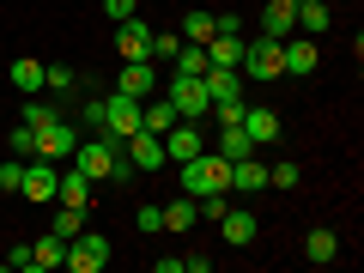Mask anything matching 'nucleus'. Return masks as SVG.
Returning <instances> with one entry per match:
<instances>
[{"label": "nucleus", "mask_w": 364, "mask_h": 273, "mask_svg": "<svg viewBox=\"0 0 364 273\" xmlns=\"http://www.w3.org/2000/svg\"><path fill=\"white\" fill-rule=\"evenodd\" d=\"M243 134H249V140H255V152H261V146H273V140H279V134H286V122H279V116H273V109H243Z\"/></svg>", "instance_id": "15"}, {"label": "nucleus", "mask_w": 364, "mask_h": 273, "mask_svg": "<svg viewBox=\"0 0 364 273\" xmlns=\"http://www.w3.org/2000/svg\"><path fill=\"white\" fill-rule=\"evenodd\" d=\"M122 158H128L134 170H164L170 158H164V140H158V134H128V140H122Z\"/></svg>", "instance_id": "10"}, {"label": "nucleus", "mask_w": 364, "mask_h": 273, "mask_svg": "<svg viewBox=\"0 0 364 273\" xmlns=\"http://www.w3.org/2000/svg\"><path fill=\"white\" fill-rule=\"evenodd\" d=\"M116 91H128V97H140V104H146V97L158 91V67H152V61H122Z\"/></svg>", "instance_id": "14"}, {"label": "nucleus", "mask_w": 364, "mask_h": 273, "mask_svg": "<svg viewBox=\"0 0 364 273\" xmlns=\"http://www.w3.org/2000/svg\"><path fill=\"white\" fill-rule=\"evenodd\" d=\"M164 97H170V109H176L182 122H207V109H213V97H207V79H200V73H170Z\"/></svg>", "instance_id": "3"}, {"label": "nucleus", "mask_w": 364, "mask_h": 273, "mask_svg": "<svg viewBox=\"0 0 364 273\" xmlns=\"http://www.w3.org/2000/svg\"><path fill=\"white\" fill-rule=\"evenodd\" d=\"M213 18H219V37H243V18L237 13H213Z\"/></svg>", "instance_id": "38"}, {"label": "nucleus", "mask_w": 364, "mask_h": 273, "mask_svg": "<svg viewBox=\"0 0 364 273\" xmlns=\"http://www.w3.org/2000/svg\"><path fill=\"white\" fill-rule=\"evenodd\" d=\"M200 213H195V195H182V200H164V231H195Z\"/></svg>", "instance_id": "22"}, {"label": "nucleus", "mask_w": 364, "mask_h": 273, "mask_svg": "<svg viewBox=\"0 0 364 273\" xmlns=\"http://www.w3.org/2000/svg\"><path fill=\"white\" fill-rule=\"evenodd\" d=\"M0 267H6V273H31V243H18L13 255H0Z\"/></svg>", "instance_id": "36"}, {"label": "nucleus", "mask_w": 364, "mask_h": 273, "mask_svg": "<svg viewBox=\"0 0 364 273\" xmlns=\"http://www.w3.org/2000/svg\"><path fill=\"white\" fill-rule=\"evenodd\" d=\"M207 152V134H200V122H170L164 128V158H176V164H188V158Z\"/></svg>", "instance_id": "7"}, {"label": "nucleus", "mask_w": 364, "mask_h": 273, "mask_svg": "<svg viewBox=\"0 0 364 273\" xmlns=\"http://www.w3.org/2000/svg\"><path fill=\"white\" fill-rule=\"evenodd\" d=\"M213 152H219V158H249L255 140L243 134V122H231V128H219V146H213Z\"/></svg>", "instance_id": "23"}, {"label": "nucleus", "mask_w": 364, "mask_h": 273, "mask_svg": "<svg viewBox=\"0 0 364 273\" xmlns=\"http://www.w3.org/2000/svg\"><path fill=\"white\" fill-rule=\"evenodd\" d=\"M237 73L243 79H255V85H267V79H279L286 73V43L279 37H243V61H237Z\"/></svg>", "instance_id": "2"}, {"label": "nucleus", "mask_w": 364, "mask_h": 273, "mask_svg": "<svg viewBox=\"0 0 364 273\" xmlns=\"http://www.w3.org/2000/svg\"><path fill=\"white\" fill-rule=\"evenodd\" d=\"M13 91L37 97V91H43V61H13Z\"/></svg>", "instance_id": "27"}, {"label": "nucleus", "mask_w": 364, "mask_h": 273, "mask_svg": "<svg viewBox=\"0 0 364 273\" xmlns=\"http://www.w3.org/2000/svg\"><path fill=\"white\" fill-rule=\"evenodd\" d=\"M170 73H207V43H182L176 61H170Z\"/></svg>", "instance_id": "26"}, {"label": "nucleus", "mask_w": 364, "mask_h": 273, "mask_svg": "<svg viewBox=\"0 0 364 273\" xmlns=\"http://www.w3.org/2000/svg\"><path fill=\"white\" fill-rule=\"evenodd\" d=\"M182 195H231V158H219V152H200V158H188L182 164Z\"/></svg>", "instance_id": "1"}, {"label": "nucleus", "mask_w": 364, "mask_h": 273, "mask_svg": "<svg viewBox=\"0 0 364 273\" xmlns=\"http://www.w3.org/2000/svg\"><path fill=\"white\" fill-rule=\"evenodd\" d=\"M55 200H61V207H91V176L79 164H61V176H55Z\"/></svg>", "instance_id": "13"}, {"label": "nucleus", "mask_w": 364, "mask_h": 273, "mask_svg": "<svg viewBox=\"0 0 364 273\" xmlns=\"http://www.w3.org/2000/svg\"><path fill=\"white\" fill-rule=\"evenodd\" d=\"M261 188H267V164H261L255 152H249V158H231V195H243V200H255Z\"/></svg>", "instance_id": "12"}, {"label": "nucleus", "mask_w": 364, "mask_h": 273, "mask_svg": "<svg viewBox=\"0 0 364 273\" xmlns=\"http://www.w3.org/2000/svg\"><path fill=\"white\" fill-rule=\"evenodd\" d=\"M219 231H225V243H255V207H225L219 213Z\"/></svg>", "instance_id": "17"}, {"label": "nucleus", "mask_w": 364, "mask_h": 273, "mask_svg": "<svg viewBox=\"0 0 364 273\" xmlns=\"http://www.w3.org/2000/svg\"><path fill=\"white\" fill-rule=\"evenodd\" d=\"M79 122H85V134H104V97H91V104L79 109Z\"/></svg>", "instance_id": "35"}, {"label": "nucleus", "mask_w": 364, "mask_h": 273, "mask_svg": "<svg viewBox=\"0 0 364 273\" xmlns=\"http://www.w3.org/2000/svg\"><path fill=\"white\" fill-rule=\"evenodd\" d=\"M316 67H322V55H316V37H286V73H291V79H310Z\"/></svg>", "instance_id": "16"}, {"label": "nucleus", "mask_w": 364, "mask_h": 273, "mask_svg": "<svg viewBox=\"0 0 364 273\" xmlns=\"http://www.w3.org/2000/svg\"><path fill=\"white\" fill-rule=\"evenodd\" d=\"M243 61V37H213L207 43V67H237Z\"/></svg>", "instance_id": "25"}, {"label": "nucleus", "mask_w": 364, "mask_h": 273, "mask_svg": "<svg viewBox=\"0 0 364 273\" xmlns=\"http://www.w3.org/2000/svg\"><path fill=\"white\" fill-rule=\"evenodd\" d=\"M328 25H334V6L328 0H298V31L304 37H322Z\"/></svg>", "instance_id": "19"}, {"label": "nucleus", "mask_w": 364, "mask_h": 273, "mask_svg": "<svg viewBox=\"0 0 364 273\" xmlns=\"http://www.w3.org/2000/svg\"><path fill=\"white\" fill-rule=\"evenodd\" d=\"M116 55L122 61H146V55H152V25H146L140 13L116 25Z\"/></svg>", "instance_id": "9"}, {"label": "nucleus", "mask_w": 364, "mask_h": 273, "mask_svg": "<svg viewBox=\"0 0 364 273\" xmlns=\"http://www.w3.org/2000/svg\"><path fill=\"white\" fill-rule=\"evenodd\" d=\"M43 85L67 97V91H73V67H61V61H55V67H43Z\"/></svg>", "instance_id": "32"}, {"label": "nucleus", "mask_w": 364, "mask_h": 273, "mask_svg": "<svg viewBox=\"0 0 364 273\" xmlns=\"http://www.w3.org/2000/svg\"><path fill=\"white\" fill-rule=\"evenodd\" d=\"M79 231H85V207H61L55 213V237H61V243H73Z\"/></svg>", "instance_id": "29"}, {"label": "nucleus", "mask_w": 364, "mask_h": 273, "mask_svg": "<svg viewBox=\"0 0 364 273\" xmlns=\"http://www.w3.org/2000/svg\"><path fill=\"white\" fill-rule=\"evenodd\" d=\"M55 176H61V164H49V158H25V182H18V195L37 200V207H49V200H55Z\"/></svg>", "instance_id": "8"}, {"label": "nucleus", "mask_w": 364, "mask_h": 273, "mask_svg": "<svg viewBox=\"0 0 364 273\" xmlns=\"http://www.w3.org/2000/svg\"><path fill=\"white\" fill-rule=\"evenodd\" d=\"M176 49H182V31H152V55H146V61H176Z\"/></svg>", "instance_id": "28"}, {"label": "nucleus", "mask_w": 364, "mask_h": 273, "mask_svg": "<svg viewBox=\"0 0 364 273\" xmlns=\"http://www.w3.org/2000/svg\"><path fill=\"white\" fill-rule=\"evenodd\" d=\"M170 122H182L176 109H170V97H146V104H140V128H146V134H158V140H164Z\"/></svg>", "instance_id": "20"}, {"label": "nucleus", "mask_w": 364, "mask_h": 273, "mask_svg": "<svg viewBox=\"0 0 364 273\" xmlns=\"http://www.w3.org/2000/svg\"><path fill=\"white\" fill-rule=\"evenodd\" d=\"M104 13H109V18L122 25V18H134V0H104Z\"/></svg>", "instance_id": "39"}, {"label": "nucleus", "mask_w": 364, "mask_h": 273, "mask_svg": "<svg viewBox=\"0 0 364 273\" xmlns=\"http://www.w3.org/2000/svg\"><path fill=\"white\" fill-rule=\"evenodd\" d=\"M134 225H140L146 237H152V231H164V207H158V200H146V207L134 213Z\"/></svg>", "instance_id": "33"}, {"label": "nucleus", "mask_w": 364, "mask_h": 273, "mask_svg": "<svg viewBox=\"0 0 364 273\" xmlns=\"http://www.w3.org/2000/svg\"><path fill=\"white\" fill-rule=\"evenodd\" d=\"M267 182H273V188H298V182H304V170L291 164V158H279V164H267Z\"/></svg>", "instance_id": "30"}, {"label": "nucleus", "mask_w": 364, "mask_h": 273, "mask_svg": "<svg viewBox=\"0 0 364 273\" xmlns=\"http://www.w3.org/2000/svg\"><path fill=\"white\" fill-rule=\"evenodd\" d=\"M18 182H25V158H6V164H0V188L18 195Z\"/></svg>", "instance_id": "34"}, {"label": "nucleus", "mask_w": 364, "mask_h": 273, "mask_svg": "<svg viewBox=\"0 0 364 273\" xmlns=\"http://www.w3.org/2000/svg\"><path fill=\"white\" fill-rule=\"evenodd\" d=\"M73 146H79V128L73 122H43L37 128V158H49V164H67V158H73Z\"/></svg>", "instance_id": "5"}, {"label": "nucleus", "mask_w": 364, "mask_h": 273, "mask_svg": "<svg viewBox=\"0 0 364 273\" xmlns=\"http://www.w3.org/2000/svg\"><path fill=\"white\" fill-rule=\"evenodd\" d=\"M13 158H37V128H31V122L13 128Z\"/></svg>", "instance_id": "31"}, {"label": "nucleus", "mask_w": 364, "mask_h": 273, "mask_svg": "<svg viewBox=\"0 0 364 273\" xmlns=\"http://www.w3.org/2000/svg\"><path fill=\"white\" fill-rule=\"evenodd\" d=\"M67 267H73V273H97V267H109V237L79 231L73 243H67Z\"/></svg>", "instance_id": "6"}, {"label": "nucleus", "mask_w": 364, "mask_h": 273, "mask_svg": "<svg viewBox=\"0 0 364 273\" xmlns=\"http://www.w3.org/2000/svg\"><path fill=\"white\" fill-rule=\"evenodd\" d=\"M213 37H219L213 13H182V43H213Z\"/></svg>", "instance_id": "24"}, {"label": "nucleus", "mask_w": 364, "mask_h": 273, "mask_svg": "<svg viewBox=\"0 0 364 273\" xmlns=\"http://www.w3.org/2000/svg\"><path fill=\"white\" fill-rule=\"evenodd\" d=\"M55 116H61V109H49V104H37V97H31V104H25V122H31V128H43V122H55Z\"/></svg>", "instance_id": "37"}, {"label": "nucleus", "mask_w": 364, "mask_h": 273, "mask_svg": "<svg viewBox=\"0 0 364 273\" xmlns=\"http://www.w3.org/2000/svg\"><path fill=\"white\" fill-rule=\"evenodd\" d=\"M261 37H298V0H267V6H261Z\"/></svg>", "instance_id": "11"}, {"label": "nucleus", "mask_w": 364, "mask_h": 273, "mask_svg": "<svg viewBox=\"0 0 364 273\" xmlns=\"http://www.w3.org/2000/svg\"><path fill=\"white\" fill-rule=\"evenodd\" d=\"M334 255H340V237L334 231H310V237H304V261H310V267H328Z\"/></svg>", "instance_id": "21"}, {"label": "nucleus", "mask_w": 364, "mask_h": 273, "mask_svg": "<svg viewBox=\"0 0 364 273\" xmlns=\"http://www.w3.org/2000/svg\"><path fill=\"white\" fill-rule=\"evenodd\" d=\"M55 267H67V243L61 237H37V243H31V273H55Z\"/></svg>", "instance_id": "18"}, {"label": "nucleus", "mask_w": 364, "mask_h": 273, "mask_svg": "<svg viewBox=\"0 0 364 273\" xmlns=\"http://www.w3.org/2000/svg\"><path fill=\"white\" fill-rule=\"evenodd\" d=\"M104 134H109V140H128V134H140V97H128V91H109V97H104Z\"/></svg>", "instance_id": "4"}]
</instances>
